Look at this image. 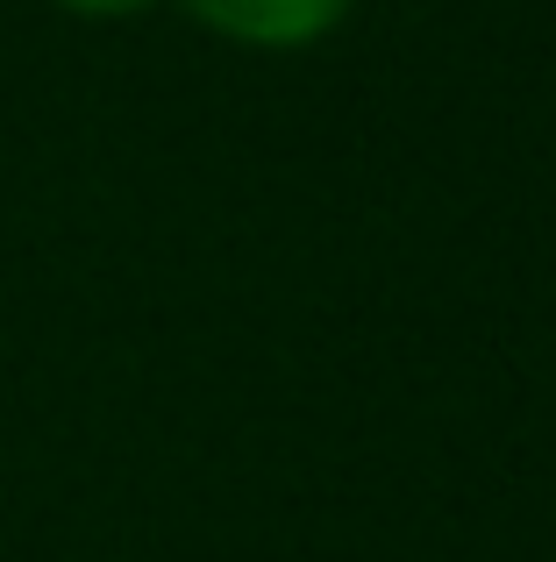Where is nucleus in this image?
<instances>
[{
    "label": "nucleus",
    "instance_id": "f257e3e1",
    "mask_svg": "<svg viewBox=\"0 0 556 562\" xmlns=\"http://www.w3.org/2000/svg\"><path fill=\"white\" fill-rule=\"evenodd\" d=\"M179 8L243 50H300L343 22L349 0H179Z\"/></svg>",
    "mask_w": 556,
    "mask_h": 562
},
{
    "label": "nucleus",
    "instance_id": "f03ea898",
    "mask_svg": "<svg viewBox=\"0 0 556 562\" xmlns=\"http://www.w3.org/2000/svg\"><path fill=\"white\" fill-rule=\"evenodd\" d=\"M51 8L79 14V22H129V14H151L157 0H51Z\"/></svg>",
    "mask_w": 556,
    "mask_h": 562
}]
</instances>
